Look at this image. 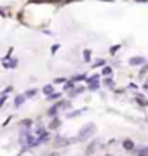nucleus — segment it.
<instances>
[{
    "mask_svg": "<svg viewBox=\"0 0 148 156\" xmlns=\"http://www.w3.org/2000/svg\"><path fill=\"white\" fill-rule=\"evenodd\" d=\"M72 106V102L70 101H56V102H52V106L47 109V116L49 118H56L57 115L61 111H65V109H68V108Z\"/></svg>",
    "mask_w": 148,
    "mask_h": 156,
    "instance_id": "obj_1",
    "label": "nucleus"
},
{
    "mask_svg": "<svg viewBox=\"0 0 148 156\" xmlns=\"http://www.w3.org/2000/svg\"><path fill=\"white\" fill-rule=\"evenodd\" d=\"M94 132H96V125L94 123H87V125H84V127L80 128V132L77 134V137H75V140L77 142H82V140H87L91 135H94Z\"/></svg>",
    "mask_w": 148,
    "mask_h": 156,
    "instance_id": "obj_2",
    "label": "nucleus"
},
{
    "mask_svg": "<svg viewBox=\"0 0 148 156\" xmlns=\"http://www.w3.org/2000/svg\"><path fill=\"white\" fill-rule=\"evenodd\" d=\"M73 142H77V140H75V137H73V139H70V137H61V135H56L52 144H54V147H66V146L73 144Z\"/></svg>",
    "mask_w": 148,
    "mask_h": 156,
    "instance_id": "obj_3",
    "label": "nucleus"
},
{
    "mask_svg": "<svg viewBox=\"0 0 148 156\" xmlns=\"http://www.w3.org/2000/svg\"><path fill=\"white\" fill-rule=\"evenodd\" d=\"M17 57H6L4 61H2V66L6 68V69H14L17 66Z\"/></svg>",
    "mask_w": 148,
    "mask_h": 156,
    "instance_id": "obj_4",
    "label": "nucleus"
},
{
    "mask_svg": "<svg viewBox=\"0 0 148 156\" xmlns=\"http://www.w3.org/2000/svg\"><path fill=\"white\" fill-rule=\"evenodd\" d=\"M59 127H61V118L56 116V118H51V122L47 125V130H49V132H51V130H57Z\"/></svg>",
    "mask_w": 148,
    "mask_h": 156,
    "instance_id": "obj_5",
    "label": "nucleus"
},
{
    "mask_svg": "<svg viewBox=\"0 0 148 156\" xmlns=\"http://www.w3.org/2000/svg\"><path fill=\"white\" fill-rule=\"evenodd\" d=\"M26 101H28V99L24 97V94H17L16 97H14V102H12V104H14V108L17 109V108H21V106H23V104L26 102Z\"/></svg>",
    "mask_w": 148,
    "mask_h": 156,
    "instance_id": "obj_6",
    "label": "nucleus"
},
{
    "mask_svg": "<svg viewBox=\"0 0 148 156\" xmlns=\"http://www.w3.org/2000/svg\"><path fill=\"white\" fill-rule=\"evenodd\" d=\"M87 111V108H80V109H75V111H68L65 116L68 118V120H72V118H77V116H80L82 113H86Z\"/></svg>",
    "mask_w": 148,
    "mask_h": 156,
    "instance_id": "obj_7",
    "label": "nucleus"
},
{
    "mask_svg": "<svg viewBox=\"0 0 148 156\" xmlns=\"http://www.w3.org/2000/svg\"><path fill=\"white\" fill-rule=\"evenodd\" d=\"M122 147H124L125 151H134L136 146H134V140L132 139H124L122 140Z\"/></svg>",
    "mask_w": 148,
    "mask_h": 156,
    "instance_id": "obj_8",
    "label": "nucleus"
},
{
    "mask_svg": "<svg viewBox=\"0 0 148 156\" xmlns=\"http://www.w3.org/2000/svg\"><path fill=\"white\" fill-rule=\"evenodd\" d=\"M134 156H148V146L134 147Z\"/></svg>",
    "mask_w": 148,
    "mask_h": 156,
    "instance_id": "obj_9",
    "label": "nucleus"
},
{
    "mask_svg": "<svg viewBox=\"0 0 148 156\" xmlns=\"http://www.w3.org/2000/svg\"><path fill=\"white\" fill-rule=\"evenodd\" d=\"M19 128H33V120L31 118H24L19 122Z\"/></svg>",
    "mask_w": 148,
    "mask_h": 156,
    "instance_id": "obj_10",
    "label": "nucleus"
},
{
    "mask_svg": "<svg viewBox=\"0 0 148 156\" xmlns=\"http://www.w3.org/2000/svg\"><path fill=\"white\" fill-rule=\"evenodd\" d=\"M24 94V97H26V99H33V97H37V94H39V89H28V90H24L23 92Z\"/></svg>",
    "mask_w": 148,
    "mask_h": 156,
    "instance_id": "obj_11",
    "label": "nucleus"
},
{
    "mask_svg": "<svg viewBox=\"0 0 148 156\" xmlns=\"http://www.w3.org/2000/svg\"><path fill=\"white\" fill-rule=\"evenodd\" d=\"M134 101H136V104H139V106H143V108L148 106V99H146V97H143V95H136Z\"/></svg>",
    "mask_w": 148,
    "mask_h": 156,
    "instance_id": "obj_12",
    "label": "nucleus"
},
{
    "mask_svg": "<svg viewBox=\"0 0 148 156\" xmlns=\"http://www.w3.org/2000/svg\"><path fill=\"white\" fill-rule=\"evenodd\" d=\"M61 92H52L51 95H47V102H56L57 99H61Z\"/></svg>",
    "mask_w": 148,
    "mask_h": 156,
    "instance_id": "obj_13",
    "label": "nucleus"
},
{
    "mask_svg": "<svg viewBox=\"0 0 148 156\" xmlns=\"http://www.w3.org/2000/svg\"><path fill=\"white\" fill-rule=\"evenodd\" d=\"M98 147V140H92L91 144L87 146V149H86V154L89 156V154H92V153H94V149H96Z\"/></svg>",
    "mask_w": 148,
    "mask_h": 156,
    "instance_id": "obj_14",
    "label": "nucleus"
},
{
    "mask_svg": "<svg viewBox=\"0 0 148 156\" xmlns=\"http://www.w3.org/2000/svg\"><path fill=\"white\" fill-rule=\"evenodd\" d=\"M84 90H86V87H79V89H72L70 90V97H75V95H80L82 94V92H84Z\"/></svg>",
    "mask_w": 148,
    "mask_h": 156,
    "instance_id": "obj_15",
    "label": "nucleus"
},
{
    "mask_svg": "<svg viewBox=\"0 0 148 156\" xmlns=\"http://www.w3.org/2000/svg\"><path fill=\"white\" fill-rule=\"evenodd\" d=\"M42 92H44L46 95H51L52 92H54V87H52L51 83H47V85H44V87H42Z\"/></svg>",
    "mask_w": 148,
    "mask_h": 156,
    "instance_id": "obj_16",
    "label": "nucleus"
},
{
    "mask_svg": "<svg viewBox=\"0 0 148 156\" xmlns=\"http://www.w3.org/2000/svg\"><path fill=\"white\" fill-rule=\"evenodd\" d=\"M145 62V57H132L131 61H129V64H132V66H138V64H143Z\"/></svg>",
    "mask_w": 148,
    "mask_h": 156,
    "instance_id": "obj_17",
    "label": "nucleus"
},
{
    "mask_svg": "<svg viewBox=\"0 0 148 156\" xmlns=\"http://www.w3.org/2000/svg\"><path fill=\"white\" fill-rule=\"evenodd\" d=\"M87 89L89 90H98L99 89V80H96V82H89V83H87Z\"/></svg>",
    "mask_w": 148,
    "mask_h": 156,
    "instance_id": "obj_18",
    "label": "nucleus"
},
{
    "mask_svg": "<svg viewBox=\"0 0 148 156\" xmlns=\"http://www.w3.org/2000/svg\"><path fill=\"white\" fill-rule=\"evenodd\" d=\"M73 87H75V83L72 82V80H70V82H66V83H65V87H63V92H70V90L73 89Z\"/></svg>",
    "mask_w": 148,
    "mask_h": 156,
    "instance_id": "obj_19",
    "label": "nucleus"
},
{
    "mask_svg": "<svg viewBox=\"0 0 148 156\" xmlns=\"http://www.w3.org/2000/svg\"><path fill=\"white\" fill-rule=\"evenodd\" d=\"M105 85H106L108 89H113V87H115V82H113L110 76H106V80H105Z\"/></svg>",
    "mask_w": 148,
    "mask_h": 156,
    "instance_id": "obj_20",
    "label": "nucleus"
},
{
    "mask_svg": "<svg viewBox=\"0 0 148 156\" xmlns=\"http://www.w3.org/2000/svg\"><path fill=\"white\" fill-rule=\"evenodd\" d=\"M86 75H75V76L73 78H72V82H73V83H75V82H82V80H86Z\"/></svg>",
    "mask_w": 148,
    "mask_h": 156,
    "instance_id": "obj_21",
    "label": "nucleus"
},
{
    "mask_svg": "<svg viewBox=\"0 0 148 156\" xmlns=\"http://www.w3.org/2000/svg\"><path fill=\"white\" fill-rule=\"evenodd\" d=\"M12 90H14V87H12V85H9L7 89H4V90H2V94H0V95H9V94L12 92Z\"/></svg>",
    "mask_w": 148,
    "mask_h": 156,
    "instance_id": "obj_22",
    "label": "nucleus"
},
{
    "mask_svg": "<svg viewBox=\"0 0 148 156\" xmlns=\"http://www.w3.org/2000/svg\"><path fill=\"white\" fill-rule=\"evenodd\" d=\"M112 73H113V71H112V68H108V66L103 68V75H105V76H110Z\"/></svg>",
    "mask_w": 148,
    "mask_h": 156,
    "instance_id": "obj_23",
    "label": "nucleus"
},
{
    "mask_svg": "<svg viewBox=\"0 0 148 156\" xmlns=\"http://www.w3.org/2000/svg\"><path fill=\"white\" fill-rule=\"evenodd\" d=\"M105 64H106V61H105V59H99V61H96L94 64H92V66L98 68V66H105Z\"/></svg>",
    "mask_w": 148,
    "mask_h": 156,
    "instance_id": "obj_24",
    "label": "nucleus"
},
{
    "mask_svg": "<svg viewBox=\"0 0 148 156\" xmlns=\"http://www.w3.org/2000/svg\"><path fill=\"white\" fill-rule=\"evenodd\" d=\"M84 57H86L84 61H91V59H89V57H91V52H89V50H86V52H84Z\"/></svg>",
    "mask_w": 148,
    "mask_h": 156,
    "instance_id": "obj_25",
    "label": "nucleus"
},
{
    "mask_svg": "<svg viewBox=\"0 0 148 156\" xmlns=\"http://www.w3.org/2000/svg\"><path fill=\"white\" fill-rule=\"evenodd\" d=\"M6 95H0V108H2V106H4V104H6Z\"/></svg>",
    "mask_w": 148,
    "mask_h": 156,
    "instance_id": "obj_26",
    "label": "nucleus"
},
{
    "mask_svg": "<svg viewBox=\"0 0 148 156\" xmlns=\"http://www.w3.org/2000/svg\"><path fill=\"white\" fill-rule=\"evenodd\" d=\"M54 83H66V80H65V78H56Z\"/></svg>",
    "mask_w": 148,
    "mask_h": 156,
    "instance_id": "obj_27",
    "label": "nucleus"
},
{
    "mask_svg": "<svg viewBox=\"0 0 148 156\" xmlns=\"http://www.w3.org/2000/svg\"><path fill=\"white\" fill-rule=\"evenodd\" d=\"M47 156H59L57 153H51V154H47Z\"/></svg>",
    "mask_w": 148,
    "mask_h": 156,
    "instance_id": "obj_28",
    "label": "nucleus"
},
{
    "mask_svg": "<svg viewBox=\"0 0 148 156\" xmlns=\"http://www.w3.org/2000/svg\"><path fill=\"white\" fill-rule=\"evenodd\" d=\"M136 2H148V0H136Z\"/></svg>",
    "mask_w": 148,
    "mask_h": 156,
    "instance_id": "obj_29",
    "label": "nucleus"
},
{
    "mask_svg": "<svg viewBox=\"0 0 148 156\" xmlns=\"http://www.w3.org/2000/svg\"><path fill=\"white\" fill-rule=\"evenodd\" d=\"M145 120H146V123H148V116H146V118H145Z\"/></svg>",
    "mask_w": 148,
    "mask_h": 156,
    "instance_id": "obj_30",
    "label": "nucleus"
}]
</instances>
